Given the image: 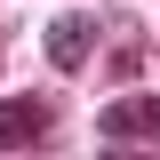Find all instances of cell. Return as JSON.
I'll use <instances>...</instances> for the list:
<instances>
[{
	"label": "cell",
	"instance_id": "obj_3",
	"mask_svg": "<svg viewBox=\"0 0 160 160\" xmlns=\"http://www.w3.org/2000/svg\"><path fill=\"white\" fill-rule=\"evenodd\" d=\"M88 56H96V24L88 16H56L48 24V64H56V72H80Z\"/></svg>",
	"mask_w": 160,
	"mask_h": 160
},
{
	"label": "cell",
	"instance_id": "obj_1",
	"mask_svg": "<svg viewBox=\"0 0 160 160\" xmlns=\"http://www.w3.org/2000/svg\"><path fill=\"white\" fill-rule=\"evenodd\" d=\"M104 144H160V96H120L104 104Z\"/></svg>",
	"mask_w": 160,
	"mask_h": 160
},
{
	"label": "cell",
	"instance_id": "obj_2",
	"mask_svg": "<svg viewBox=\"0 0 160 160\" xmlns=\"http://www.w3.org/2000/svg\"><path fill=\"white\" fill-rule=\"evenodd\" d=\"M40 136H48V104L40 96H8L0 104V152H32Z\"/></svg>",
	"mask_w": 160,
	"mask_h": 160
}]
</instances>
